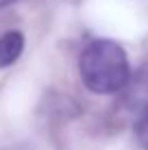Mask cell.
<instances>
[{
  "instance_id": "3957f363",
  "label": "cell",
  "mask_w": 148,
  "mask_h": 150,
  "mask_svg": "<svg viewBox=\"0 0 148 150\" xmlns=\"http://www.w3.org/2000/svg\"><path fill=\"white\" fill-rule=\"evenodd\" d=\"M135 139L142 150H148V109L142 111L135 122Z\"/></svg>"
},
{
  "instance_id": "7a4b0ae2",
  "label": "cell",
  "mask_w": 148,
  "mask_h": 150,
  "mask_svg": "<svg viewBox=\"0 0 148 150\" xmlns=\"http://www.w3.org/2000/svg\"><path fill=\"white\" fill-rule=\"evenodd\" d=\"M24 50V35L20 30H7L0 37V68H9L20 59Z\"/></svg>"
},
{
  "instance_id": "6da1fadb",
  "label": "cell",
  "mask_w": 148,
  "mask_h": 150,
  "mask_svg": "<svg viewBox=\"0 0 148 150\" xmlns=\"http://www.w3.org/2000/svg\"><path fill=\"white\" fill-rule=\"evenodd\" d=\"M79 74L94 94H118L131 83L129 57L118 41L94 39L79 57Z\"/></svg>"
},
{
  "instance_id": "277c9868",
  "label": "cell",
  "mask_w": 148,
  "mask_h": 150,
  "mask_svg": "<svg viewBox=\"0 0 148 150\" xmlns=\"http://www.w3.org/2000/svg\"><path fill=\"white\" fill-rule=\"evenodd\" d=\"M11 2H15V0H0V9L7 7V4H11Z\"/></svg>"
}]
</instances>
